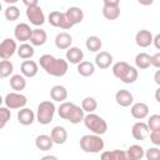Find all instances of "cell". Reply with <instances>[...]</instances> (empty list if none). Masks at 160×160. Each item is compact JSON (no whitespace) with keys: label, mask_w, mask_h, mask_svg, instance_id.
Returning a JSON list of instances; mask_svg holds the SVG:
<instances>
[{"label":"cell","mask_w":160,"mask_h":160,"mask_svg":"<svg viewBox=\"0 0 160 160\" xmlns=\"http://www.w3.org/2000/svg\"><path fill=\"white\" fill-rule=\"evenodd\" d=\"M135 42L140 48H148L152 44V34L149 30H139L135 35Z\"/></svg>","instance_id":"ffe728a7"},{"label":"cell","mask_w":160,"mask_h":160,"mask_svg":"<svg viewBox=\"0 0 160 160\" xmlns=\"http://www.w3.org/2000/svg\"><path fill=\"white\" fill-rule=\"evenodd\" d=\"M150 61H151V65H152L154 68L159 69V68H160V52L158 51V52H155L154 55H151V56H150Z\"/></svg>","instance_id":"60d3db41"},{"label":"cell","mask_w":160,"mask_h":160,"mask_svg":"<svg viewBox=\"0 0 160 160\" xmlns=\"http://www.w3.org/2000/svg\"><path fill=\"white\" fill-rule=\"evenodd\" d=\"M55 111H56V108H55V104L52 101H50V100L41 101L38 105L35 119H36V121L39 124L48 125V124H50L52 121L54 115H55Z\"/></svg>","instance_id":"8992f818"},{"label":"cell","mask_w":160,"mask_h":160,"mask_svg":"<svg viewBox=\"0 0 160 160\" xmlns=\"http://www.w3.org/2000/svg\"><path fill=\"white\" fill-rule=\"evenodd\" d=\"M115 100H116V104L118 105H120L122 108H128V106H130L134 102V96H132V94L129 90L121 89V90H118L116 91Z\"/></svg>","instance_id":"9a60e30c"},{"label":"cell","mask_w":160,"mask_h":160,"mask_svg":"<svg viewBox=\"0 0 160 160\" xmlns=\"http://www.w3.org/2000/svg\"><path fill=\"white\" fill-rule=\"evenodd\" d=\"M102 2L106 6H119L120 0H102Z\"/></svg>","instance_id":"b9f144b4"},{"label":"cell","mask_w":160,"mask_h":160,"mask_svg":"<svg viewBox=\"0 0 160 160\" xmlns=\"http://www.w3.org/2000/svg\"><path fill=\"white\" fill-rule=\"evenodd\" d=\"M138 2H139L140 5H144V6H149V5H151V4L154 2V0H138Z\"/></svg>","instance_id":"f6af8a7d"},{"label":"cell","mask_w":160,"mask_h":160,"mask_svg":"<svg viewBox=\"0 0 160 160\" xmlns=\"http://www.w3.org/2000/svg\"><path fill=\"white\" fill-rule=\"evenodd\" d=\"M4 102H5L6 108H9V109H21V108H24L26 105L28 99L21 92L14 91V92H9L5 96Z\"/></svg>","instance_id":"52a82bcc"},{"label":"cell","mask_w":160,"mask_h":160,"mask_svg":"<svg viewBox=\"0 0 160 160\" xmlns=\"http://www.w3.org/2000/svg\"><path fill=\"white\" fill-rule=\"evenodd\" d=\"M98 108V101L92 96H86L81 101V109L84 112H94Z\"/></svg>","instance_id":"d6a6232c"},{"label":"cell","mask_w":160,"mask_h":160,"mask_svg":"<svg viewBox=\"0 0 160 160\" xmlns=\"http://www.w3.org/2000/svg\"><path fill=\"white\" fill-rule=\"evenodd\" d=\"M112 64V55L108 51H100L96 54L95 56V65L99 68V69H109L110 65Z\"/></svg>","instance_id":"e0dca14e"},{"label":"cell","mask_w":160,"mask_h":160,"mask_svg":"<svg viewBox=\"0 0 160 160\" xmlns=\"http://www.w3.org/2000/svg\"><path fill=\"white\" fill-rule=\"evenodd\" d=\"M4 15H5V19H6L8 21H15V20H18L19 16H20V10H19V8L15 6V5H9V6L5 9Z\"/></svg>","instance_id":"e575fe53"},{"label":"cell","mask_w":160,"mask_h":160,"mask_svg":"<svg viewBox=\"0 0 160 160\" xmlns=\"http://www.w3.org/2000/svg\"><path fill=\"white\" fill-rule=\"evenodd\" d=\"M149 131L150 130H149L146 122H142L141 120L138 121V122H135L132 125V128H131V135H132V138L135 140H139V141L145 140L148 138V135H149Z\"/></svg>","instance_id":"8fae6325"},{"label":"cell","mask_w":160,"mask_h":160,"mask_svg":"<svg viewBox=\"0 0 160 160\" xmlns=\"http://www.w3.org/2000/svg\"><path fill=\"white\" fill-rule=\"evenodd\" d=\"M58 114L61 119L68 120L71 124L81 122L85 115L81 106H78L71 101H62L58 109Z\"/></svg>","instance_id":"7a4b0ae2"},{"label":"cell","mask_w":160,"mask_h":160,"mask_svg":"<svg viewBox=\"0 0 160 160\" xmlns=\"http://www.w3.org/2000/svg\"><path fill=\"white\" fill-rule=\"evenodd\" d=\"M65 15L68 18V20L72 24V25H78L84 20V11L78 8V6H71L65 11Z\"/></svg>","instance_id":"ac0fdd59"},{"label":"cell","mask_w":160,"mask_h":160,"mask_svg":"<svg viewBox=\"0 0 160 160\" xmlns=\"http://www.w3.org/2000/svg\"><path fill=\"white\" fill-rule=\"evenodd\" d=\"M32 29L30 28V25H28L26 22H20L15 26L14 29V36L15 40H19L20 42H26L29 41L30 36H31Z\"/></svg>","instance_id":"30bf717a"},{"label":"cell","mask_w":160,"mask_h":160,"mask_svg":"<svg viewBox=\"0 0 160 160\" xmlns=\"http://www.w3.org/2000/svg\"><path fill=\"white\" fill-rule=\"evenodd\" d=\"M82 121H84V125L86 126V129H89L92 134L102 135L108 131V122L98 114L88 112V115H84Z\"/></svg>","instance_id":"5b68a950"},{"label":"cell","mask_w":160,"mask_h":160,"mask_svg":"<svg viewBox=\"0 0 160 160\" xmlns=\"http://www.w3.org/2000/svg\"><path fill=\"white\" fill-rule=\"evenodd\" d=\"M2 10V5H1V2H0V11Z\"/></svg>","instance_id":"816d5d0a"},{"label":"cell","mask_w":160,"mask_h":160,"mask_svg":"<svg viewBox=\"0 0 160 160\" xmlns=\"http://www.w3.org/2000/svg\"><path fill=\"white\" fill-rule=\"evenodd\" d=\"M84 59V52L78 46H70L66 49V61L70 64H79Z\"/></svg>","instance_id":"44dd1931"},{"label":"cell","mask_w":160,"mask_h":160,"mask_svg":"<svg viewBox=\"0 0 160 160\" xmlns=\"http://www.w3.org/2000/svg\"><path fill=\"white\" fill-rule=\"evenodd\" d=\"M61 14H62V12H60V11H51V12L49 14V16H48L49 24L52 25V26H55V28H59V25H60V19H61Z\"/></svg>","instance_id":"74e56055"},{"label":"cell","mask_w":160,"mask_h":160,"mask_svg":"<svg viewBox=\"0 0 160 160\" xmlns=\"http://www.w3.org/2000/svg\"><path fill=\"white\" fill-rule=\"evenodd\" d=\"M20 71L21 75H24L25 78H34L36 76L38 71H39V66L38 62H35L34 60H24L20 65Z\"/></svg>","instance_id":"7c38bea8"},{"label":"cell","mask_w":160,"mask_h":160,"mask_svg":"<svg viewBox=\"0 0 160 160\" xmlns=\"http://www.w3.org/2000/svg\"><path fill=\"white\" fill-rule=\"evenodd\" d=\"M2 102H4V99H2V96L0 95V106H1V104H2Z\"/></svg>","instance_id":"f907efd6"},{"label":"cell","mask_w":160,"mask_h":160,"mask_svg":"<svg viewBox=\"0 0 160 160\" xmlns=\"http://www.w3.org/2000/svg\"><path fill=\"white\" fill-rule=\"evenodd\" d=\"M16 52L19 55V58L26 60V59H31L35 54V50H34V46L31 44H28V42H22L18 49H16Z\"/></svg>","instance_id":"4316f807"},{"label":"cell","mask_w":160,"mask_h":160,"mask_svg":"<svg viewBox=\"0 0 160 160\" xmlns=\"http://www.w3.org/2000/svg\"><path fill=\"white\" fill-rule=\"evenodd\" d=\"M148 136L150 138V141L155 146H159L160 145V130H150Z\"/></svg>","instance_id":"ab89813d"},{"label":"cell","mask_w":160,"mask_h":160,"mask_svg":"<svg viewBox=\"0 0 160 160\" xmlns=\"http://www.w3.org/2000/svg\"><path fill=\"white\" fill-rule=\"evenodd\" d=\"M12 71H14V65L10 60H1L0 61V78L1 79L11 76Z\"/></svg>","instance_id":"836d02e7"},{"label":"cell","mask_w":160,"mask_h":160,"mask_svg":"<svg viewBox=\"0 0 160 160\" xmlns=\"http://www.w3.org/2000/svg\"><path fill=\"white\" fill-rule=\"evenodd\" d=\"M39 64L46 74L56 78L64 76L69 70V62L61 58H55L50 54H44L39 59Z\"/></svg>","instance_id":"6da1fadb"},{"label":"cell","mask_w":160,"mask_h":160,"mask_svg":"<svg viewBox=\"0 0 160 160\" xmlns=\"http://www.w3.org/2000/svg\"><path fill=\"white\" fill-rule=\"evenodd\" d=\"M159 92H160V88H158V89H156V92H155V99H156V101H158V102H160V98H159Z\"/></svg>","instance_id":"7dc6e473"},{"label":"cell","mask_w":160,"mask_h":160,"mask_svg":"<svg viewBox=\"0 0 160 160\" xmlns=\"http://www.w3.org/2000/svg\"><path fill=\"white\" fill-rule=\"evenodd\" d=\"M135 65L138 69L145 70L151 66V61H150V55L146 52H139L135 56Z\"/></svg>","instance_id":"4dcf8cb0"},{"label":"cell","mask_w":160,"mask_h":160,"mask_svg":"<svg viewBox=\"0 0 160 160\" xmlns=\"http://www.w3.org/2000/svg\"><path fill=\"white\" fill-rule=\"evenodd\" d=\"M16 41L11 38H6L0 42V58L2 60H9L16 52Z\"/></svg>","instance_id":"9c48e42d"},{"label":"cell","mask_w":160,"mask_h":160,"mask_svg":"<svg viewBox=\"0 0 160 160\" xmlns=\"http://www.w3.org/2000/svg\"><path fill=\"white\" fill-rule=\"evenodd\" d=\"M102 16L106 20H116L120 16V8L119 6H102Z\"/></svg>","instance_id":"1f68e13d"},{"label":"cell","mask_w":160,"mask_h":160,"mask_svg":"<svg viewBox=\"0 0 160 160\" xmlns=\"http://www.w3.org/2000/svg\"><path fill=\"white\" fill-rule=\"evenodd\" d=\"M105 142L101 139V135L96 134H86L80 139V148L84 152L88 154H98L104 150Z\"/></svg>","instance_id":"277c9868"},{"label":"cell","mask_w":160,"mask_h":160,"mask_svg":"<svg viewBox=\"0 0 160 160\" xmlns=\"http://www.w3.org/2000/svg\"><path fill=\"white\" fill-rule=\"evenodd\" d=\"M26 16L30 21V24L35 25V26H41L45 22V15L42 9L39 5L35 6H29L26 9Z\"/></svg>","instance_id":"ba28073f"},{"label":"cell","mask_w":160,"mask_h":160,"mask_svg":"<svg viewBox=\"0 0 160 160\" xmlns=\"http://www.w3.org/2000/svg\"><path fill=\"white\" fill-rule=\"evenodd\" d=\"M10 86L12 90L20 92L21 90L25 89L26 86V80H25V76L21 75V74H15V75H11L10 76Z\"/></svg>","instance_id":"484cf974"},{"label":"cell","mask_w":160,"mask_h":160,"mask_svg":"<svg viewBox=\"0 0 160 160\" xmlns=\"http://www.w3.org/2000/svg\"><path fill=\"white\" fill-rule=\"evenodd\" d=\"M6 4H9V5H14V4H16L19 0H4Z\"/></svg>","instance_id":"c3c4849f"},{"label":"cell","mask_w":160,"mask_h":160,"mask_svg":"<svg viewBox=\"0 0 160 160\" xmlns=\"http://www.w3.org/2000/svg\"><path fill=\"white\" fill-rule=\"evenodd\" d=\"M52 145H54V142H52L50 135L41 134V135H38L35 139V146L40 151H49V150H51Z\"/></svg>","instance_id":"cb8c5ba5"},{"label":"cell","mask_w":160,"mask_h":160,"mask_svg":"<svg viewBox=\"0 0 160 160\" xmlns=\"http://www.w3.org/2000/svg\"><path fill=\"white\" fill-rule=\"evenodd\" d=\"M50 98L52 101H58V102H62L66 100L68 98V90L65 86L62 85H54L50 90Z\"/></svg>","instance_id":"603a6c76"},{"label":"cell","mask_w":160,"mask_h":160,"mask_svg":"<svg viewBox=\"0 0 160 160\" xmlns=\"http://www.w3.org/2000/svg\"><path fill=\"white\" fill-rule=\"evenodd\" d=\"M50 138H51L54 144L62 145L68 140V131H66V129L64 126H60V125L54 126L51 132H50Z\"/></svg>","instance_id":"5bb4252c"},{"label":"cell","mask_w":160,"mask_h":160,"mask_svg":"<svg viewBox=\"0 0 160 160\" xmlns=\"http://www.w3.org/2000/svg\"><path fill=\"white\" fill-rule=\"evenodd\" d=\"M125 152H126L128 160H140V159L144 158L145 151H144L142 146H140L138 144H134V145H130Z\"/></svg>","instance_id":"d4e9b609"},{"label":"cell","mask_w":160,"mask_h":160,"mask_svg":"<svg viewBox=\"0 0 160 160\" xmlns=\"http://www.w3.org/2000/svg\"><path fill=\"white\" fill-rule=\"evenodd\" d=\"M11 118V111L9 108H4V106H0V130L2 128H5V125L8 124V121L10 120Z\"/></svg>","instance_id":"d590c367"},{"label":"cell","mask_w":160,"mask_h":160,"mask_svg":"<svg viewBox=\"0 0 160 160\" xmlns=\"http://www.w3.org/2000/svg\"><path fill=\"white\" fill-rule=\"evenodd\" d=\"M155 82H156L158 85H160V71H159V70L155 72Z\"/></svg>","instance_id":"bcb514c9"},{"label":"cell","mask_w":160,"mask_h":160,"mask_svg":"<svg viewBox=\"0 0 160 160\" xmlns=\"http://www.w3.org/2000/svg\"><path fill=\"white\" fill-rule=\"evenodd\" d=\"M85 46H86V49H88L89 51H91V52H98V51H100V49H101V46H102V41H101V39H100L99 36L92 35V36H89V38L86 39Z\"/></svg>","instance_id":"f1b7e54d"},{"label":"cell","mask_w":160,"mask_h":160,"mask_svg":"<svg viewBox=\"0 0 160 160\" xmlns=\"http://www.w3.org/2000/svg\"><path fill=\"white\" fill-rule=\"evenodd\" d=\"M102 160H128L126 152L122 150H111V151H104L101 152Z\"/></svg>","instance_id":"f546056e"},{"label":"cell","mask_w":160,"mask_h":160,"mask_svg":"<svg viewBox=\"0 0 160 160\" xmlns=\"http://www.w3.org/2000/svg\"><path fill=\"white\" fill-rule=\"evenodd\" d=\"M152 42H154L155 48L158 50H160V34H156L155 36H152Z\"/></svg>","instance_id":"7bdbcfd3"},{"label":"cell","mask_w":160,"mask_h":160,"mask_svg":"<svg viewBox=\"0 0 160 160\" xmlns=\"http://www.w3.org/2000/svg\"><path fill=\"white\" fill-rule=\"evenodd\" d=\"M144 156L148 159V160H155L160 156V150L158 146H152V148H149L146 150V152H144Z\"/></svg>","instance_id":"f35d334b"},{"label":"cell","mask_w":160,"mask_h":160,"mask_svg":"<svg viewBox=\"0 0 160 160\" xmlns=\"http://www.w3.org/2000/svg\"><path fill=\"white\" fill-rule=\"evenodd\" d=\"M18 121L21 125H24V126L31 125L35 121V114H34V111L31 109H29V108H25V106L21 108L19 110V112H18Z\"/></svg>","instance_id":"2e32d148"},{"label":"cell","mask_w":160,"mask_h":160,"mask_svg":"<svg viewBox=\"0 0 160 160\" xmlns=\"http://www.w3.org/2000/svg\"><path fill=\"white\" fill-rule=\"evenodd\" d=\"M22 2H24V5H25L26 8H29V6H35V5H38V4H39V0H22Z\"/></svg>","instance_id":"ee69618b"},{"label":"cell","mask_w":160,"mask_h":160,"mask_svg":"<svg viewBox=\"0 0 160 160\" xmlns=\"http://www.w3.org/2000/svg\"><path fill=\"white\" fill-rule=\"evenodd\" d=\"M48 40V35H46V31L42 30V29H32V32H31V36L29 39L30 44L32 46H42Z\"/></svg>","instance_id":"d6986e66"},{"label":"cell","mask_w":160,"mask_h":160,"mask_svg":"<svg viewBox=\"0 0 160 160\" xmlns=\"http://www.w3.org/2000/svg\"><path fill=\"white\" fill-rule=\"evenodd\" d=\"M131 116L136 120H142L149 115V106L145 102H132L131 104V109H130Z\"/></svg>","instance_id":"4fadbf2b"},{"label":"cell","mask_w":160,"mask_h":160,"mask_svg":"<svg viewBox=\"0 0 160 160\" xmlns=\"http://www.w3.org/2000/svg\"><path fill=\"white\" fill-rule=\"evenodd\" d=\"M71 44H72V38H71V35L69 32H65V31L59 32L56 35V38H55V46L58 49H60V50L69 49L71 46Z\"/></svg>","instance_id":"7402d4cb"},{"label":"cell","mask_w":160,"mask_h":160,"mask_svg":"<svg viewBox=\"0 0 160 160\" xmlns=\"http://www.w3.org/2000/svg\"><path fill=\"white\" fill-rule=\"evenodd\" d=\"M78 72L84 78H89L95 72V64L90 61H80L78 64Z\"/></svg>","instance_id":"83f0119b"},{"label":"cell","mask_w":160,"mask_h":160,"mask_svg":"<svg viewBox=\"0 0 160 160\" xmlns=\"http://www.w3.org/2000/svg\"><path fill=\"white\" fill-rule=\"evenodd\" d=\"M146 125H148L149 130H160V115L159 114L150 115Z\"/></svg>","instance_id":"8d00e7d4"},{"label":"cell","mask_w":160,"mask_h":160,"mask_svg":"<svg viewBox=\"0 0 160 160\" xmlns=\"http://www.w3.org/2000/svg\"><path fill=\"white\" fill-rule=\"evenodd\" d=\"M112 74L124 84H132L138 80L139 72L136 68L131 66L126 61H118L112 65Z\"/></svg>","instance_id":"3957f363"},{"label":"cell","mask_w":160,"mask_h":160,"mask_svg":"<svg viewBox=\"0 0 160 160\" xmlns=\"http://www.w3.org/2000/svg\"><path fill=\"white\" fill-rule=\"evenodd\" d=\"M46 159H54V160H56L58 158H56V156H52V155H46V156H42V160H46Z\"/></svg>","instance_id":"681fc988"}]
</instances>
